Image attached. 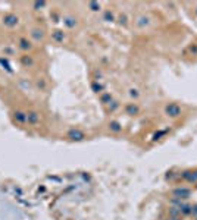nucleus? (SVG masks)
I'll return each instance as SVG.
<instances>
[{"label":"nucleus","mask_w":197,"mask_h":220,"mask_svg":"<svg viewBox=\"0 0 197 220\" xmlns=\"http://www.w3.org/2000/svg\"><path fill=\"white\" fill-rule=\"evenodd\" d=\"M163 110H165V114H166L168 117H171V119H177V117H180V116L183 114L181 106L177 104V103H168Z\"/></svg>","instance_id":"obj_1"},{"label":"nucleus","mask_w":197,"mask_h":220,"mask_svg":"<svg viewBox=\"0 0 197 220\" xmlns=\"http://www.w3.org/2000/svg\"><path fill=\"white\" fill-rule=\"evenodd\" d=\"M135 24H137V27H140V28L149 27V25H150V18H149L147 15H140V16L135 19Z\"/></svg>","instance_id":"obj_2"},{"label":"nucleus","mask_w":197,"mask_h":220,"mask_svg":"<svg viewBox=\"0 0 197 220\" xmlns=\"http://www.w3.org/2000/svg\"><path fill=\"white\" fill-rule=\"evenodd\" d=\"M174 195L178 197V198H188V195H190V189H187V188H178V189L174 191Z\"/></svg>","instance_id":"obj_3"},{"label":"nucleus","mask_w":197,"mask_h":220,"mask_svg":"<svg viewBox=\"0 0 197 220\" xmlns=\"http://www.w3.org/2000/svg\"><path fill=\"white\" fill-rule=\"evenodd\" d=\"M140 111V109H138V106L137 104H134V103H129L127 106V113L129 114V116H134V114H137Z\"/></svg>","instance_id":"obj_4"},{"label":"nucleus","mask_w":197,"mask_h":220,"mask_svg":"<svg viewBox=\"0 0 197 220\" xmlns=\"http://www.w3.org/2000/svg\"><path fill=\"white\" fill-rule=\"evenodd\" d=\"M69 137H71V139H84V134L80 132V131H72Z\"/></svg>","instance_id":"obj_5"},{"label":"nucleus","mask_w":197,"mask_h":220,"mask_svg":"<svg viewBox=\"0 0 197 220\" xmlns=\"http://www.w3.org/2000/svg\"><path fill=\"white\" fill-rule=\"evenodd\" d=\"M128 94H129L131 98H135V100H137V98L140 97V91H138L137 88H132V87H131V88L128 90Z\"/></svg>","instance_id":"obj_6"},{"label":"nucleus","mask_w":197,"mask_h":220,"mask_svg":"<svg viewBox=\"0 0 197 220\" xmlns=\"http://www.w3.org/2000/svg\"><path fill=\"white\" fill-rule=\"evenodd\" d=\"M109 128L112 129L113 132H121V131H122V126L118 123V122H111V123H109Z\"/></svg>","instance_id":"obj_7"}]
</instances>
